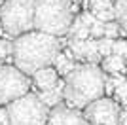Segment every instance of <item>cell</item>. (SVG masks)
I'll return each instance as SVG.
<instances>
[{"instance_id": "6da1fadb", "label": "cell", "mask_w": 127, "mask_h": 125, "mask_svg": "<svg viewBox=\"0 0 127 125\" xmlns=\"http://www.w3.org/2000/svg\"><path fill=\"white\" fill-rule=\"evenodd\" d=\"M59 51H61V40L57 36L42 31H29L15 38L11 57L19 70H23L27 76L29 74L32 76L38 68L51 64Z\"/></svg>"}, {"instance_id": "7a4b0ae2", "label": "cell", "mask_w": 127, "mask_h": 125, "mask_svg": "<svg viewBox=\"0 0 127 125\" xmlns=\"http://www.w3.org/2000/svg\"><path fill=\"white\" fill-rule=\"evenodd\" d=\"M104 95V72L95 62L76 64L64 80L63 99L72 108H85Z\"/></svg>"}, {"instance_id": "3957f363", "label": "cell", "mask_w": 127, "mask_h": 125, "mask_svg": "<svg viewBox=\"0 0 127 125\" xmlns=\"http://www.w3.org/2000/svg\"><path fill=\"white\" fill-rule=\"evenodd\" d=\"M74 19L72 0H34V29L63 36Z\"/></svg>"}, {"instance_id": "277c9868", "label": "cell", "mask_w": 127, "mask_h": 125, "mask_svg": "<svg viewBox=\"0 0 127 125\" xmlns=\"http://www.w3.org/2000/svg\"><path fill=\"white\" fill-rule=\"evenodd\" d=\"M10 125H46L49 116V106L34 93H25L8 102Z\"/></svg>"}, {"instance_id": "5b68a950", "label": "cell", "mask_w": 127, "mask_h": 125, "mask_svg": "<svg viewBox=\"0 0 127 125\" xmlns=\"http://www.w3.org/2000/svg\"><path fill=\"white\" fill-rule=\"evenodd\" d=\"M0 21L6 32L19 36L34 29V0H4L0 6Z\"/></svg>"}, {"instance_id": "8992f818", "label": "cell", "mask_w": 127, "mask_h": 125, "mask_svg": "<svg viewBox=\"0 0 127 125\" xmlns=\"http://www.w3.org/2000/svg\"><path fill=\"white\" fill-rule=\"evenodd\" d=\"M31 80L23 70L13 64H2L0 62V104H8L13 99L29 93Z\"/></svg>"}, {"instance_id": "52a82bcc", "label": "cell", "mask_w": 127, "mask_h": 125, "mask_svg": "<svg viewBox=\"0 0 127 125\" xmlns=\"http://www.w3.org/2000/svg\"><path fill=\"white\" fill-rule=\"evenodd\" d=\"M84 116L91 125H118L120 121V106L112 99H95L85 106Z\"/></svg>"}, {"instance_id": "ba28073f", "label": "cell", "mask_w": 127, "mask_h": 125, "mask_svg": "<svg viewBox=\"0 0 127 125\" xmlns=\"http://www.w3.org/2000/svg\"><path fill=\"white\" fill-rule=\"evenodd\" d=\"M46 125H91V123L87 121V118L82 112H78V108L57 104L49 112Z\"/></svg>"}, {"instance_id": "9c48e42d", "label": "cell", "mask_w": 127, "mask_h": 125, "mask_svg": "<svg viewBox=\"0 0 127 125\" xmlns=\"http://www.w3.org/2000/svg\"><path fill=\"white\" fill-rule=\"evenodd\" d=\"M32 76H34V85H36L40 91L53 87V85H55V82H57V70H55V68H51L49 64H48V66L38 68Z\"/></svg>"}, {"instance_id": "30bf717a", "label": "cell", "mask_w": 127, "mask_h": 125, "mask_svg": "<svg viewBox=\"0 0 127 125\" xmlns=\"http://www.w3.org/2000/svg\"><path fill=\"white\" fill-rule=\"evenodd\" d=\"M63 91H64V82H55V85L49 89H44V91H40V99H42V102L46 104V106H49V108H53V106H57V104H61V100H63Z\"/></svg>"}, {"instance_id": "8fae6325", "label": "cell", "mask_w": 127, "mask_h": 125, "mask_svg": "<svg viewBox=\"0 0 127 125\" xmlns=\"http://www.w3.org/2000/svg\"><path fill=\"white\" fill-rule=\"evenodd\" d=\"M102 70L108 72L110 76H114V74H123L125 72V59L116 55V53H110V55H106L104 61H102Z\"/></svg>"}, {"instance_id": "7c38bea8", "label": "cell", "mask_w": 127, "mask_h": 125, "mask_svg": "<svg viewBox=\"0 0 127 125\" xmlns=\"http://www.w3.org/2000/svg\"><path fill=\"white\" fill-rule=\"evenodd\" d=\"M53 62H55V70H57V74H64V76H66V74L76 66L74 55H72L70 51L68 53H61V51H59Z\"/></svg>"}, {"instance_id": "4fadbf2b", "label": "cell", "mask_w": 127, "mask_h": 125, "mask_svg": "<svg viewBox=\"0 0 127 125\" xmlns=\"http://www.w3.org/2000/svg\"><path fill=\"white\" fill-rule=\"evenodd\" d=\"M101 53H99V47H97V40L93 36H87L85 38V57H84V61H87V62H99L101 61Z\"/></svg>"}, {"instance_id": "5bb4252c", "label": "cell", "mask_w": 127, "mask_h": 125, "mask_svg": "<svg viewBox=\"0 0 127 125\" xmlns=\"http://www.w3.org/2000/svg\"><path fill=\"white\" fill-rule=\"evenodd\" d=\"M68 32H70V36H72V38H80V40H85V38L89 36V27L84 25L82 17H76V19H72V23H70Z\"/></svg>"}, {"instance_id": "9a60e30c", "label": "cell", "mask_w": 127, "mask_h": 125, "mask_svg": "<svg viewBox=\"0 0 127 125\" xmlns=\"http://www.w3.org/2000/svg\"><path fill=\"white\" fill-rule=\"evenodd\" d=\"M112 82H114V93H116V99L120 102H127V80L120 74H114L112 76Z\"/></svg>"}, {"instance_id": "2e32d148", "label": "cell", "mask_w": 127, "mask_h": 125, "mask_svg": "<svg viewBox=\"0 0 127 125\" xmlns=\"http://www.w3.org/2000/svg\"><path fill=\"white\" fill-rule=\"evenodd\" d=\"M114 19L120 23L123 31H127V0H116L114 4Z\"/></svg>"}, {"instance_id": "e0dca14e", "label": "cell", "mask_w": 127, "mask_h": 125, "mask_svg": "<svg viewBox=\"0 0 127 125\" xmlns=\"http://www.w3.org/2000/svg\"><path fill=\"white\" fill-rule=\"evenodd\" d=\"M70 53L74 55V59L84 61V57H85V40L70 38Z\"/></svg>"}, {"instance_id": "ac0fdd59", "label": "cell", "mask_w": 127, "mask_h": 125, "mask_svg": "<svg viewBox=\"0 0 127 125\" xmlns=\"http://www.w3.org/2000/svg\"><path fill=\"white\" fill-rule=\"evenodd\" d=\"M112 46H114V38H108V36H101L97 38V47H99V53L101 57H106L112 53Z\"/></svg>"}, {"instance_id": "d6986e66", "label": "cell", "mask_w": 127, "mask_h": 125, "mask_svg": "<svg viewBox=\"0 0 127 125\" xmlns=\"http://www.w3.org/2000/svg\"><path fill=\"white\" fill-rule=\"evenodd\" d=\"M11 51H13V42L8 38H0V62L8 61L11 57Z\"/></svg>"}, {"instance_id": "ffe728a7", "label": "cell", "mask_w": 127, "mask_h": 125, "mask_svg": "<svg viewBox=\"0 0 127 125\" xmlns=\"http://www.w3.org/2000/svg\"><path fill=\"white\" fill-rule=\"evenodd\" d=\"M106 10H114L112 0H91V13L93 15L99 13V11H106Z\"/></svg>"}, {"instance_id": "44dd1931", "label": "cell", "mask_w": 127, "mask_h": 125, "mask_svg": "<svg viewBox=\"0 0 127 125\" xmlns=\"http://www.w3.org/2000/svg\"><path fill=\"white\" fill-rule=\"evenodd\" d=\"M118 34H120V23L114 21V19H112V21H104V36L116 40Z\"/></svg>"}, {"instance_id": "7402d4cb", "label": "cell", "mask_w": 127, "mask_h": 125, "mask_svg": "<svg viewBox=\"0 0 127 125\" xmlns=\"http://www.w3.org/2000/svg\"><path fill=\"white\" fill-rule=\"evenodd\" d=\"M89 36H93V38L104 36V21H101V19L93 21V25L89 27Z\"/></svg>"}, {"instance_id": "603a6c76", "label": "cell", "mask_w": 127, "mask_h": 125, "mask_svg": "<svg viewBox=\"0 0 127 125\" xmlns=\"http://www.w3.org/2000/svg\"><path fill=\"white\" fill-rule=\"evenodd\" d=\"M112 53H116L120 57L127 59V40H116L112 46Z\"/></svg>"}, {"instance_id": "cb8c5ba5", "label": "cell", "mask_w": 127, "mask_h": 125, "mask_svg": "<svg viewBox=\"0 0 127 125\" xmlns=\"http://www.w3.org/2000/svg\"><path fill=\"white\" fill-rule=\"evenodd\" d=\"M97 19L101 21H112L114 19V10H106V11H99V13H95Z\"/></svg>"}, {"instance_id": "d4e9b609", "label": "cell", "mask_w": 127, "mask_h": 125, "mask_svg": "<svg viewBox=\"0 0 127 125\" xmlns=\"http://www.w3.org/2000/svg\"><path fill=\"white\" fill-rule=\"evenodd\" d=\"M80 17H82V21H84V25H87V27H91V25H93V21L97 19L91 11H85V13H82Z\"/></svg>"}, {"instance_id": "484cf974", "label": "cell", "mask_w": 127, "mask_h": 125, "mask_svg": "<svg viewBox=\"0 0 127 125\" xmlns=\"http://www.w3.org/2000/svg\"><path fill=\"white\" fill-rule=\"evenodd\" d=\"M0 125H10V116L6 108H0Z\"/></svg>"}, {"instance_id": "4316f807", "label": "cell", "mask_w": 127, "mask_h": 125, "mask_svg": "<svg viewBox=\"0 0 127 125\" xmlns=\"http://www.w3.org/2000/svg\"><path fill=\"white\" fill-rule=\"evenodd\" d=\"M118 125H127V110L120 112V121H118Z\"/></svg>"}, {"instance_id": "83f0119b", "label": "cell", "mask_w": 127, "mask_h": 125, "mask_svg": "<svg viewBox=\"0 0 127 125\" xmlns=\"http://www.w3.org/2000/svg\"><path fill=\"white\" fill-rule=\"evenodd\" d=\"M0 2H4V0H0Z\"/></svg>"}, {"instance_id": "f1b7e54d", "label": "cell", "mask_w": 127, "mask_h": 125, "mask_svg": "<svg viewBox=\"0 0 127 125\" xmlns=\"http://www.w3.org/2000/svg\"><path fill=\"white\" fill-rule=\"evenodd\" d=\"M125 110H127V108H125Z\"/></svg>"}]
</instances>
